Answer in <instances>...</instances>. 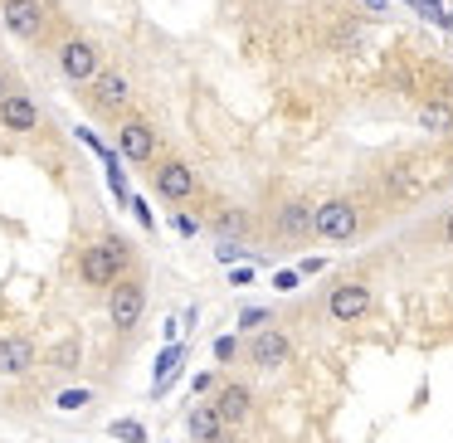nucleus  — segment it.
Masks as SVG:
<instances>
[{
  "label": "nucleus",
  "mask_w": 453,
  "mask_h": 443,
  "mask_svg": "<svg viewBox=\"0 0 453 443\" xmlns=\"http://www.w3.org/2000/svg\"><path fill=\"white\" fill-rule=\"evenodd\" d=\"M229 229L239 234V229H244V219H239V215H225V219H219V234H229Z\"/></svg>",
  "instance_id": "5701e85b"
},
{
  "label": "nucleus",
  "mask_w": 453,
  "mask_h": 443,
  "mask_svg": "<svg viewBox=\"0 0 453 443\" xmlns=\"http://www.w3.org/2000/svg\"><path fill=\"white\" fill-rule=\"evenodd\" d=\"M264 322H273V312H264V307H249V312L239 317V326H258V332H264Z\"/></svg>",
  "instance_id": "412c9836"
},
{
  "label": "nucleus",
  "mask_w": 453,
  "mask_h": 443,
  "mask_svg": "<svg viewBox=\"0 0 453 443\" xmlns=\"http://www.w3.org/2000/svg\"><path fill=\"white\" fill-rule=\"evenodd\" d=\"M142 312H147V283H142V278H122V283L112 287V297H108L112 326H118V332H137Z\"/></svg>",
  "instance_id": "f03ea898"
},
{
  "label": "nucleus",
  "mask_w": 453,
  "mask_h": 443,
  "mask_svg": "<svg viewBox=\"0 0 453 443\" xmlns=\"http://www.w3.org/2000/svg\"><path fill=\"white\" fill-rule=\"evenodd\" d=\"M93 103H98V108H122V103H127V79H122L118 69L98 73V79H93Z\"/></svg>",
  "instance_id": "2eb2a0df"
},
{
  "label": "nucleus",
  "mask_w": 453,
  "mask_h": 443,
  "mask_svg": "<svg viewBox=\"0 0 453 443\" xmlns=\"http://www.w3.org/2000/svg\"><path fill=\"white\" fill-rule=\"evenodd\" d=\"M0 20L15 40H40L44 30V5L40 0H0Z\"/></svg>",
  "instance_id": "39448f33"
},
{
  "label": "nucleus",
  "mask_w": 453,
  "mask_h": 443,
  "mask_svg": "<svg viewBox=\"0 0 453 443\" xmlns=\"http://www.w3.org/2000/svg\"><path fill=\"white\" fill-rule=\"evenodd\" d=\"M249 361H254L258 370H283V365L293 361V341H288L278 326H264V332H254V341H249Z\"/></svg>",
  "instance_id": "20e7f679"
},
{
  "label": "nucleus",
  "mask_w": 453,
  "mask_h": 443,
  "mask_svg": "<svg viewBox=\"0 0 453 443\" xmlns=\"http://www.w3.org/2000/svg\"><path fill=\"white\" fill-rule=\"evenodd\" d=\"M278 234L283 239L317 234V205H307V200H288V205H278Z\"/></svg>",
  "instance_id": "9d476101"
},
{
  "label": "nucleus",
  "mask_w": 453,
  "mask_h": 443,
  "mask_svg": "<svg viewBox=\"0 0 453 443\" xmlns=\"http://www.w3.org/2000/svg\"><path fill=\"white\" fill-rule=\"evenodd\" d=\"M326 312H332V322H361V317L371 312V287H365V283H342V287H332V297H326Z\"/></svg>",
  "instance_id": "0eeeda50"
},
{
  "label": "nucleus",
  "mask_w": 453,
  "mask_h": 443,
  "mask_svg": "<svg viewBox=\"0 0 453 443\" xmlns=\"http://www.w3.org/2000/svg\"><path fill=\"white\" fill-rule=\"evenodd\" d=\"M356 229H361V210L351 200H322L317 205V239L346 244V239H356Z\"/></svg>",
  "instance_id": "7ed1b4c3"
},
{
  "label": "nucleus",
  "mask_w": 453,
  "mask_h": 443,
  "mask_svg": "<svg viewBox=\"0 0 453 443\" xmlns=\"http://www.w3.org/2000/svg\"><path fill=\"white\" fill-rule=\"evenodd\" d=\"M157 190L166 200H190L196 195V171H190L186 161H161L157 166Z\"/></svg>",
  "instance_id": "9b49d317"
},
{
  "label": "nucleus",
  "mask_w": 453,
  "mask_h": 443,
  "mask_svg": "<svg viewBox=\"0 0 453 443\" xmlns=\"http://www.w3.org/2000/svg\"><path fill=\"white\" fill-rule=\"evenodd\" d=\"M35 361H40V351H35L30 336H0V375H30Z\"/></svg>",
  "instance_id": "1a4fd4ad"
},
{
  "label": "nucleus",
  "mask_w": 453,
  "mask_h": 443,
  "mask_svg": "<svg viewBox=\"0 0 453 443\" xmlns=\"http://www.w3.org/2000/svg\"><path fill=\"white\" fill-rule=\"evenodd\" d=\"M98 64H103V54L93 50L88 40H69L59 50V69H64V79H69V83H93V79H98Z\"/></svg>",
  "instance_id": "423d86ee"
},
{
  "label": "nucleus",
  "mask_w": 453,
  "mask_h": 443,
  "mask_svg": "<svg viewBox=\"0 0 453 443\" xmlns=\"http://www.w3.org/2000/svg\"><path fill=\"white\" fill-rule=\"evenodd\" d=\"M73 361H79V346L64 341L59 351H54V370H73Z\"/></svg>",
  "instance_id": "f3484780"
},
{
  "label": "nucleus",
  "mask_w": 453,
  "mask_h": 443,
  "mask_svg": "<svg viewBox=\"0 0 453 443\" xmlns=\"http://www.w3.org/2000/svg\"><path fill=\"white\" fill-rule=\"evenodd\" d=\"M88 400H93L88 390H64V394H59V409H69V414H73V409H83Z\"/></svg>",
  "instance_id": "6ab92c4d"
},
{
  "label": "nucleus",
  "mask_w": 453,
  "mask_h": 443,
  "mask_svg": "<svg viewBox=\"0 0 453 443\" xmlns=\"http://www.w3.org/2000/svg\"><path fill=\"white\" fill-rule=\"evenodd\" d=\"M127 264H132L127 239H98V244L83 248V258H79V278H83L88 287H118V283H122V273H127Z\"/></svg>",
  "instance_id": "f257e3e1"
},
{
  "label": "nucleus",
  "mask_w": 453,
  "mask_h": 443,
  "mask_svg": "<svg viewBox=\"0 0 453 443\" xmlns=\"http://www.w3.org/2000/svg\"><path fill=\"white\" fill-rule=\"evenodd\" d=\"M186 429L196 443H229V419L215 404H196V409L186 414Z\"/></svg>",
  "instance_id": "6e6552de"
},
{
  "label": "nucleus",
  "mask_w": 453,
  "mask_h": 443,
  "mask_svg": "<svg viewBox=\"0 0 453 443\" xmlns=\"http://www.w3.org/2000/svg\"><path fill=\"white\" fill-rule=\"evenodd\" d=\"M215 258L219 264H234V258H244V248L234 244V239H219V248H215Z\"/></svg>",
  "instance_id": "aec40b11"
},
{
  "label": "nucleus",
  "mask_w": 453,
  "mask_h": 443,
  "mask_svg": "<svg viewBox=\"0 0 453 443\" xmlns=\"http://www.w3.org/2000/svg\"><path fill=\"white\" fill-rule=\"evenodd\" d=\"M419 127L424 132H439V137H443V132H453V108H449V103H424V108H419Z\"/></svg>",
  "instance_id": "dca6fc26"
},
{
  "label": "nucleus",
  "mask_w": 453,
  "mask_h": 443,
  "mask_svg": "<svg viewBox=\"0 0 453 443\" xmlns=\"http://www.w3.org/2000/svg\"><path fill=\"white\" fill-rule=\"evenodd\" d=\"M215 409L225 414L229 424H244L249 414H254V390H249V385H239V380L219 385V390H215Z\"/></svg>",
  "instance_id": "4468645a"
},
{
  "label": "nucleus",
  "mask_w": 453,
  "mask_h": 443,
  "mask_svg": "<svg viewBox=\"0 0 453 443\" xmlns=\"http://www.w3.org/2000/svg\"><path fill=\"white\" fill-rule=\"evenodd\" d=\"M234 355H239V341H234V336H219V341H215V361H234Z\"/></svg>",
  "instance_id": "4be33fe9"
},
{
  "label": "nucleus",
  "mask_w": 453,
  "mask_h": 443,
  "mask_svg": "<svg viewBox=\"0 0 453 443\" xmlns=\"http://www.w3.org/2000/svg\"><path fill=\"white\" fill-rule=\"evenodd\" d=\"M443 244L453 248V210H449V219H443Z\"/></svg>",
  "instance_id": "b1692460"
},
{
  "label": "nucleus",
  "mask_w": 453,
  "mask_h": 443,
  "mask_svg": "<svg viewBox=\"0 0 453 443\" xmlns=\"http://www.w3.org/2000/svg\"><path fill=\"white\" fill-rule=\"evenodd\" d=\"M112 433H118V439H127V443H147V433H142V424H132V419L112 424Z\"/></svg>",
  "instance_id": "a211bd4d"
},
{
  "label": "nucleus",
  "mask_w": 453,
  "mask_h": 443,
  "mask_svg": "<svg viewBox=\"0 0 453 443\" xmlns=\"http://www.w3.org/2000/svg\"><path fill=\"white\" fill-rule=\"evenodd\" d=\"M0 127L5 132H35L40 127V108H35L25 93H5V98H0Z\"/></svg>",
  "instance_id": "f8f14e48"
},
{
  "label": "nucleus",
  "mask_w": 453,
  "mask_h": 443,
  "mask_svg": "<svg viewBox=\"0 0 453 443\" xmlns=\"http://www.w3.org/2000/svg\"><path fill=\"white\" fill-rule=\"evenodd\" d=\"M118 147L127 161H151L157 157V132L147 127V122H122L118 127Z\"/></svg>",
  "instance_id": "ddd939ff"
},
{
  "label": "nucleus",
  "mask_w": 453,
  "mask_h": 443,
  "mask_svg": "<svg viewBox=\"0 0 453 443\" xmlns=\"http://www.w3.org/2000/svg\"><path fill=\"white\" fill-rule=\"evenodd\" d=\"M0 98H5V73H0Z\"/></svg>",
  "instance_id": "393cba45"
}]
</instances>
